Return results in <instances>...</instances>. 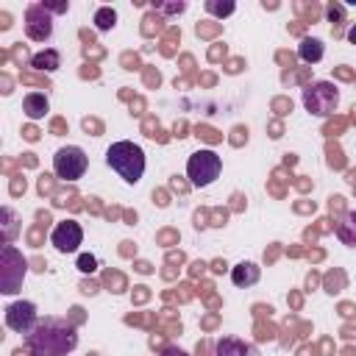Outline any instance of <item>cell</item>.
Listing matches in <instances>:
<instances>
[{"instance_id":"1","label":"cell","mask_w":356,"mask_h":356,"mask_svg":"<svg viewBox=\"0 0 356 356\" xmlns=\"http://www.w3.org/2000/svg\"><path fill=\"white\" fill-rule=\"evenodd\" d=\"M25 348L31 356H67L78 348V331L61 320H44L25 337Z\"/></svg>"},{"instance_id":"2","label":"cell","mask_w":356,"mask_h":356,"mask_svg":"<svg viewBox=\"0 0 356 356\" xmlns=\"http://www.w3.org/2000/svg\"><path fill=\"white\" fill-rule=\"evenodd\" d=\"M106 164L125 181V184H139L145 175V150L128 139L114 142L106 150Z\"/></svg>"},{"instance_id":"3","label":"cell","mask_w":356,"mask_h":356,"mask_svg":"<svg viewBox=\"0 0 356 356\" xmlns=\"http://www.w3.org/2000/svg\"><path fill=\"white\" fill-rule=\"evenodd\" d=\"M220 170H222V161L209 147L195 150L189 156V161H186V178H189L192 186H209V184H214L220 178Z\"/></svg>"},{"instance_id":"4","label":"cell","mask_w":356,"mask_h":356,"mask_svg":"<svg viewBox=\"0 0 356 356\" xmlns=\"http://www.w3.org/2000/svg\"><path fill=\"white\" fill-rule=\"evenodd\" d=\"M303 106L314 117H328L339 106V89L331 81H314L303 89Z\"/></svg>"},{"instance_id":"5","label":"cell","mask_w":356,"mask_h":356,"mask_svg":"<svg viewBox=\"0 0 356 356\" xmlns=\"http://www.w3.org/2000/svg\"><path fill=\"white\" fill-rule=\"evenodd\" d=\"M25 273H28V261L22 259V253L14 245H3V250H0V292L14 295L22 286Z\"/></svg>"},{"instance_id":"6","label":"cell","mask_w":356,"mask_h":356,"mask_svg":"<svg viewBox=\"0 0 356 356\" xmlns=\"http://www.w3.org/2000/svg\"><path fill=\"white\" fill-rule=\"evenodd\" d=\"M86 164H89L86 161V153L78 145H64L53 156V172L61 181H78V178H83Z\"/></svg>"},{"instance_id":"7","label":"cell","mask_w":356,"mask_h":356,"mask_svg":"<svg viewBox=\"0 0 356 356\" xmlns=\"http://www.w3.org/2000/svg\"><path fill=\"white\" fill-rule=\"evenodd\" d=\"M6 325L17 334H31L39 325V312L31 300H14L6 306Z\"/></svg>"},{"instance_id":"8","label":"cell","mask_w":356,"mask_h":356,"mask_svg":"<svg viewBox=\"0 0 356 356\" xmlns=\"http://www.w3.org/2000/svg\"><path fill=\"white\" fill-rule=\"evenodd\" d=\"M25 33L33 42H44L53 36V17L44 8V3H31L25 8Z\"/></svg>"},{"instance_id":"9","label":"cell","mask_w":356,"mask_h":356,"mask_svg":"<svg viewBox=\"0 0 356 356\" xmlns=\"http://www.w3.org/2000/svg\"><path fill=\"white\" fill-rule=\"evenodd\" d=\"M81 242H83V228L75 220H61L50 231V245L58 253H75Z\"/></svg>"},{"instance_id":"10","label":"cell","mask_w":356,"mask_h":356,"mask_svg":"<svg viewBox=\"0 0 356 356\" xmlns=\"http://www.w3.org/2000/svg\"><path fill=\"white\" fill-rule=\"evenodd\" d=\"M214 356H259L256 345L239 339V337H220L214 342Z\"/></svg>"},{"instance_id":"11","label":"cell","mask_w":356,"mask_h":356,"mask_svg":"<svg viewBox=\"0 0 356 356\" xmlns=\"http://www.w3.org/2000/svg\"><path fill=\"white\" fill-rule=\"evenodd\" d=\"M259 278H261V267L256 261H239L231 267V281L236 286H253L259 284Z\"/></svg>"},{"instance_id":"12","label":"cell","mask_w":356,"mask_h":356,"mask_svg":"<svg viewBox=\"0 0 356 356\" xmlns=\"http://www.w3.org/2000/svg\"><path fill=\"white\" fill-rule=\"evenodd\" d=\"M22 111H25L28 120H42V117L50 111L47 95H42V92H28V95L22 97Z\"/></svg>"},{"instance_id":"13","label":"cell","mask_w":356,"mask_h":356,"mask_svg":"<svg viewBox=\"0 0 356 356\" xmlns=\"http://www.w3.org/2000/svg\"><path fill=\"white\" fill-rule=\"evenodd\" d=\"M31 67L39 70V72H56V70L61 67V56H58V50L44 47V50H39V53L31 58Z\"/></svg>"},{"instance_id":"14","label":"cell","mask_w":356,"mask_h":356,"mask_svg":"<svg viewBox=\"0 0 356 356\" xmlns=\"http://www.w3.org/2000/svg\"><path fill=\"white\" fill-rule=\"evenodd\" d=\"M323 53H325V47H323V42L314 39V36H306V39L298 44V56H300V61H306V64H317V61L323 58Z\"/></svg>"},{"instance_id":"15","label":"cell","mask_w":356,"mask_h":356,"mask_svg":"<svg viewBox=\"0 0 356 356\" xmlns=\"http://www.w3.org/2000/svg\"><path fill=\"white\" fill-rule=\"evenodd\" d=\"M337 236L345 245H356V211H348L339 222H337Z\"/></svg>"},{"instance_id":"16","label":"cell","mask_w":356,"mask_h":356,"mask_svg":"<svg viewBox=\"0 0 356 356\" xmlns=\"http://www.w3.org/2000/svg\"><path fill=\"white\" fill-rule=\"evenodd\" d=\"M0 220H3V245H11V239L17 236V214H14V209L3 206Z\"/></svg>"},{"instance_id":"17","label":"cell","mask_w":356,"mask_h":356,"mask_svg":"<svg viewBox=\"0 0 356 356\" xmlns=\"http://www.w3.org/2000/svg\"><path fill=\"white\" fill-rule=\"evenodd\" d=\"M114 25H117V11L111 6H103L95 11V28L97 31H111Z\"/></svg>"},{"instance_id":"18","label":"cell","mask_w":356,"mask_h":356,"mask_svg":"<svg viewBox=\"0 0 356 356\" xmlns=\"http://www.w3.org/2000/svg\"><path fill=\"white\" fill-rule=\"evenodd\" d=\"M206 8H209L211 14H217V17H225V14H234V8H236V6H234L231 0H228V3H217V0H209V3H206Z\"/></svg>"},{"instance_id":"19","label":"cell","mask_w":356,"mask_h":356,"mask_svg":"<svg viewBox=\"0 0 356 356\" xmlns=\"http://www.w3.org/2000/svg\"><path fill=\"white\" fill-rule=\"evenodd\" d=\"M78 270H81V273H95V270H97V259H95L92 253L78 256Z\"/></svg>"},{"instance_id":"20","label":"cell","mask_w":356,"mask_h":356,"mask_svg":"<svg viewBox=\"0 0 356 356\" xmlns=\"http://www.w3.org/2000/svg\"><path fill=\"white\" fill-rule=\"evenodd\" d=\"M156 8L164 11V14H181L186 8V3L184 0H178V3H156Z\"/></svg>"},{"instance_id":"21","label":"cell","mask_w":356,"mask_h":356,"mask_svg":"<svg viewBox=\"0 0 356 356\" xmlns=\"http://www.w3.org/2000/svg\"><path fill=\"white\" fill-rule=\"evenodd\" d=\"M44 8H47L50 14H64V11L70 8V3H44Z\"/></svg>"},{"instance_id":"22","label":"cell","mask_w":356,"mask_h":356,"mask_svg":"<svg viewBox=\"0 0 356 356\" xmlns=\"http://www.w3.org/2000/svg\"><path fill=\"white\" fill-rule=\"evenodd\" d=\"M161 356H189L186 350H181V348H175V345H170V348H164L161 350Z\"/></svg>"},{"instance_id":"23","label":"cell","mask_w":356,"mask_h":356,"mask_svg":"<svg viewBox=\"0 0 356 356\" xmlns=\"http://www.w3.org/2000/svg\"><path fill=\"white\" fill-rule=\"evenodd\" d=\"M348 42H353V44H356V25L348 31Z\"/></svg>"}]
</instances>
